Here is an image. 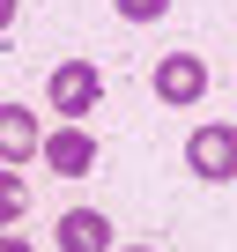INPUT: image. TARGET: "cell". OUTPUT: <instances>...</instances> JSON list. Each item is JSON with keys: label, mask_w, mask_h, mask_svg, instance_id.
Segmentation results:
<instances>
[{"label": "cell", "mask_w": 237, "mask_h": 252, "mask_svg": "<svg viewBox=\"0 0 237 252\" xmlns=\"http://www.w3.org/2000/svg\"><path fill=\"white\" fill-rule=\"evenodd\" d=\"M45 96H52V111H59V126H82L96 104H104V74L89 67V60H59L52 74H45Z\"/></svg>", "instance_id": "1"}, {"label": "cell", "mask_w": 237, "mask_h": 252, "mask_svg": "<svg viewBox=\"0 0 237 252\" xmlns=\"http://www.w3.org/2000/svg\"><path fill=\"white\" fill-rule=\"evenodd\" d=\"M185 171L207 178V186H230L237 178V126H200L185 141Z\"/></svg>", "instance_id": "2"}, {"label": "cell", "mask_w": 237, "mask_h": 252, "mask_svg": "<svg viewBox=\"0 0 237 252\" xmlns=\"http://www.w3.org/2000/svg\"><path fill=\"white\" fill-rule=\"evenodd\" d=\"M37 156L52 163V178H89L96 171V134L89 126H52V134L37 141Z\"/></svg>", "instance_id": "3"}, {"label": "cell", "mask_w": 237, "mask_h": 252, "mask_svg": "<svg viewBox=\"0 0 237 252\" xmlns=\"http://www.w3.org/2000/svg\"><path fill=\"white\" fill-rule=\"evenodd\" d=\"M156 96H163V104H200V96H207V60H200V52L156 60Z\"/></svg>", "instance_id": "4"}, {"label": "cell", "mask_w": 237, "mask_h": 252, "mask_svg": "<svg viewBox=\"0 0 237 252\" xmlns=\"http://www.w3.org/2000/svg\"><path fill=\"white\" fill-rule=\"evenodd\" d=\"M37 141H45L37 111H30V104H0V163H8V171H23V163L37 156Z\"/></svg>", "instance_id": "5"}, {"label": "cell", "mask_w": 237, "mask_h": 252, "mask_svg": "<svg viewBox=\"0 0 237 252\" xmlns=\"http://www.w3.org/2000/svg\"><path fill=\"white\" fill-rule=\"evenodd\" d=\"M52 245H59V252H111V222H104V208H67L59 230H52Z\"/></svg>", "instance_id": "6"}, {"label": "cell", "mask_w": 237, "mask_h": 252, "mask_svg": "<svg viewBox=\"0 0 237 252\" xmlns=\"http://www.w3.org/2000/svg\"><path fill=\"white\" fill-rule=\"evenodd\" d=\"M23 215H30V186H23V171L0 163V230H15Z\"/></svg>", "instance_id": "7"}, {"label": "cell", "mask_w": 237, "mask_h": 252, "mask_svg": "<svg viewBox=\"0 0 237 252\" xmlns=\"http://www.w3.org/2000/svg\"><path fill=\"white\" fill-rule=\"evenodd\" d=\"M111 8H118V23H163L171 0H111Z\"/></svg>", "instance_id": "8"}, {"label": "cell", "mask_w": 237, "mask_h": 252, "mask_svg": "<svg viewBox=\"0 0 237 252\" xmlns=\"http://www.w3.org/2000/svg\"><path fill=\"white\" fill-rule=\"evenodd\" d=\"M0 252H30V245H23V237H15V230H0Z\"/></svg>", "instance_id": "9"}, {"label": "cell", "mask_w": 237, "mask_h": 252, "mask_svg": "<svg viewBox=\"0 0 237 252\" xmlns=\"http://www.w3.org/2000/svg\"><path fill=\"white\" fill-rule=\"evenodd\" d=\"M8 23H15V0H0V30H8Z\"/></svg>", "instance_id": "10"}, {"label": "cell", "mask_w": 237, "mask_h": 252, "mask_svg": "<svg viewBox=\"0 0 237 252\" xmlns=\"http://www.w3.org/2000/svg\"><path fill=\"white\" fill-rule=\"evenodd\" d=\"M126 252H156V245H126Z\"/></svg>", "instance_id": "11"}]
</instances>
